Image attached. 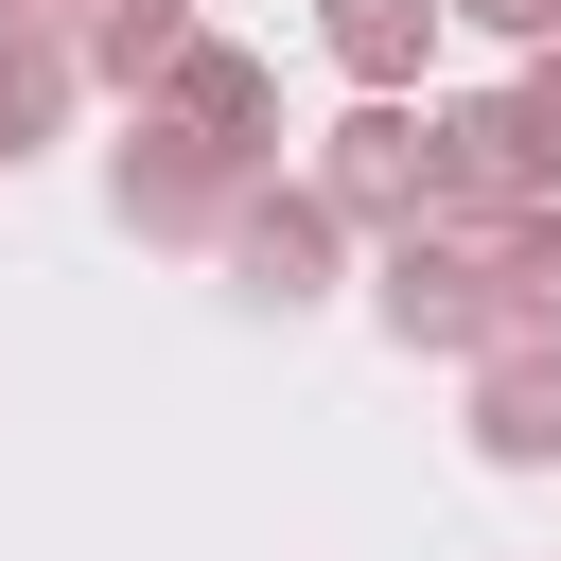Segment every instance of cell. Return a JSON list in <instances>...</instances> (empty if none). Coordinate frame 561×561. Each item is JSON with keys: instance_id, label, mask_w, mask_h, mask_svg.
<instances>
[{"instance_id": "1", "label": "cell", "mask_w": 561, "mask_h": 561, "mask_svg": "<svg viewBox=\"0 0 561 561\" xmlns=\"http://www.w3.org/2000/svg\"><path fill=\"white\" fill-rule=\"evenodd\" d=\"M245 193H263V175H245L228 140H193V123H158V105H140V123H123V158H105V210H123L140 245H210V263H228V228H245Z\"/></svg>"}, {"instance_id": "2", "label": "cell", "mask_w": 561, "mask_h": 561, "mask_svg": "<svg viewBox=\"0 0 561 561\" xmlns=\"http://www.w3.org/2000/svg\"><path fill=\"white\" fill-rule=\"evenodd\" d=\"M316 193H333L351 228L421 245V228H438V123H421V105H351V123L316 140Z\"/></svg>"}, {"instance_id": "3", "label": "cell", "mask_w": 561, "mask_h": 561, "mask_svg": "<svg viewBox=\"0 0 561 561\" xmlns=\"http://www.w3.org/2000/svg\"><path fill=\"white\" fill-rule=\"evenodd\" d=\"M368 316H386L403 351H456V368H491V245H473V228H421V245H386V263H368Z\"/></svg>"}, {"instance_id": "4", "label": "cell", "mask_w": 561, "mask_h": 561, "mask_svg": "<svg viewBox=\"0 0 561 561\" xmlns=\"http://www.w3.org/2000/svg\"><path fill=\"white\" fill-rule=\"evenodd\" d=\"M228 280H245V298H280V316H298V298H333V280H351V210H333L316 175H263V193H245V228H228Z\"/></svg>"}, {"instance_id": "5", "label": "cell", "mask_w": 561, "mask_h": 561, "mask_svg": "<svg viewBox=\"0 0 561 561\" xmlns=\"http://www.w3.org/2000/svg\"><path fill=\"white\" fill-rule=\"evenodd\" d=\"M158 123H193V140H228V158L263 175V140H280V70H263L245 35H193V53H175V88H158Z\"/></svg>"}, {"instance_id": "6", "label": "cell", "mask_w": 561, "mask_h": 561, "mask_svg": "<svg viewBox=\"0 0 561 561\" xmlns=\"http://www.w3.org/2000/svg\"><path fill=\"white\" fill-rule=\"evenodd\" d=\"M438 18H456V0H316V53H333L368 105H403V88L438 70Z\"/></svg>"}, {"instance_id": "7", "label": "cell", "mask_w": 561, "mask_h": 561, "mask_svg": "<svg viewBox=\"0 0 561 561\" xmlns=\"http://www.w3.org/2000/svg\"><path fill=\"white\" fill-rule=\"evenodd\" d=\"M473 456L491 473H543L561 456V351H491L473 368Z\"/></svg>"}, {"instance_id": "8", "label": "cell", "mask_w": 561, "mask_h": 561, "mask_svg": "<svg viewBox=\"0 0 561 561\" xmlns=\"http://www.w3.org/2000/svg\"><path fill=\"white\" fill-rule=\"evenodd\" d=\"M473 245H491V351H561V210H508Z\"/></svg>"}, {"instance_id": "9", "label": "cell", "mask_w": 561, "mask_h": 561, "mask_svg": "<svg viewBox=\"0 0 561 561\" xmlns=\"http://www.w3.org/2000/svg\"><path fill=\"white\" fill-rule=\"evenodd\" d=\"M193 35H210V18H193V0H105V35H88V53H70V88H123V105H158V88H175V53H193Z\"/></svg>"}, {"instance_id": "10", "label": "cell", "mask_w": 561, "mask_h": 561, "mask_svg": "<svg viewBox=\"0 0 561 561\" xmlns=\"http://www.w3.org/2000/svg\"><path fill=\"white\" fill-rule=\"evenodd\" d=\"M491 105H508V158H526V193L561 210V53H526V70L491 88Z\"/></svg>"}, {"instance_id": "11", "label": "cell", "mask_w": 561, "mask_h": 561, "mask_svg": "<svg viewBox=\"0 0 561 561\" xmlns=\"http://www.w3.org/2000/svg\"><path fill=\"white\" fill-rule=\"evenodd\" d=\"M105 35V0H0V53H35V70H70Z\"/></svg>"}, {"instance_id": "12", "label": "cell", "mask_w": 561, "mask_h": 561, "mask_svg": "<svg viewBox=\"0 0 561 561\" xmlns=\"http://www.w3.org/2000/svg\"><path fill=\"white\" fill-rule=\"evenodd\" d=\"M53 105H70V70H35V53H0V175L53 140Z\"/></svg>"}, {"instance_id": "13", "label": "cell", "mask_w": 561, "mask_h": 561, "mask_svg": "<svg viewBox=\"0 0 561 561\" xmlns=\"http://www.w3.org/2000/svg\"><path fill=\"white\" fill-rule=\"evenodd\" d=\"M473 35H508V53H561V0H456Z\"/></svg>"}]
</instances>
